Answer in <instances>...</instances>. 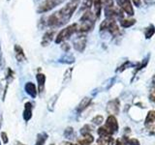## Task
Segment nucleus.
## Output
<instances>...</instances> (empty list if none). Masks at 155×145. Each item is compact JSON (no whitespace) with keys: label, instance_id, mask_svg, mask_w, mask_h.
Masks as SVG:
<instances>
[{"label":"nucleus","instance_id":"f257e3e1","mask_svg":"<svg viewBox=\"0 0 155 145\" xmlns=\"http://www.w3.org/2000/svg\"><path fill=\"white\" fill-rule=\"evenodd\" d=\"M81 1V0H70L59 11H56L55 13L51 14L50 17L47 18L46 25L52 29L66 25L69 22L77 8L79 7Z\"/></svg>","mask_w":155,"mask_h":145},{"label":"nucleus","instance_id":"f03ea898","mask_svg":"<svg viewBox=\"0 0 155 145\" xmlns=\"http://www.w3.org/2000/svg\"><path fill=\"white\" fill-rule=\"evenodd\" d=\"M96 17L93 12L90 10L84 13V14L80 18V22L78 23V33L85 34L88 31H90L92 28L94 27Z\"/></svg>","mask_w":155,"mask_h":145},{"label":"nucleus","instance_id":"7ed1b4c3","mask_svg":"<svg viewBox=\"0 0 155 145\" xmlns=\"http://www.w3.org/2000/svg\"><path fill=\"white\" fill-rule=\"evenodd\" d=\"M76 33H78V23L70 24V25H68L67 27L63 28L62 30L59 31V33H58L55 37L54 42L56 44H62L66 42L67 40H69V39Z\"/></svg>","mask_w":155,"mask_h":145},{"label":"nucleus","instance_id":"20e7f679","mask_svg":"<svg viewBox=\"0 0 155 145\" xmlns=\"http://www.w3.org/2000/svg\"><path fill=\"white\" fill-rule=\"evenodd\" d=\"M100 31H107L109 32L113 37H116L120 34L119 27L116 23L114 18H106L104 21H102L101 25H100Z\"/></svg>","mask_w":155,"mask_h":145},{"label":"nucleus","instance_id":"39448f33","mask_svg":"<svg viewBox=\"0 0 155 145\" xmlns=\"http://www.w3.org/2000/svg\"><path fill=\"white\" fill-rule=\"evenodd\" d=\"M65 0H45L40 6L38 7L37 12L39 14H44L47 12H50L51 10L54 9L55 7H57L58 5L62 4Z\"/></svg>","mask_w":155,"mask_h":145},{"label":"nucleus","instance_id":"423d86ee","mask_svg":"<svg viewBox=\"0 0 155 145\" xmlns=\"http://www.w3.org/2000/svg\"><path fill=\"white\" fill-rule=\"evenodd\" d=\"M104 127L109 130V133L113 135L114 134L117 133L118 130V123L117 120H116L115 116L114 115H110L106 120V124L104 125Z\"/></svg>","mask_w":155,"mask_h":145},{"label":"nucleus","instance_id":"0eeeda50","mask_svg":"<svg viewBox=\"0 0 155 145\" xmlns=\"http://www.w3.org/2000/svg\"><path fill=\"white\" fill-rule=\"evenodd\" d=\"M117 3L118 7L122 10L124 13H126L128 16L132 17L134 14V8L132 6V1L131 0H115Z\"/></svg>","mask_w":155,"mask_h":145},{"label":"nucleus","instance_id":"6e6552de","mask_svg":"<svg viewBox=\"0 0 155 145\" xmlns=\"http://www.w3.org/2000/svg\"><path fill=\"white\" fill-rule=\"evenodd\" d=\"M77 39L74 41V48L79 52H82L84 50L85 46H86V37L84 34L81 33H78Z\"/></svg>","mask_w":155,"mask_h":145},{"label":"nucleus","instance_id":"1a4fd4ad","mask_svg":"<svg viewBox=\"0 0 155 145\" xmlns=\"http://www.w3.org/2000/svg\"><path fill=\"white\" fill-rule=\"evenodd\" d=\"M119 101L117 99L110 101L107 105V111L110 115H117L119 113Z\"/></svg>","mask_w":155,"mask_h":145},{"label":"nucleus","instance_id":"9d476101","mask_svg":"<svg viewBox=\"0 0 155 145\" xmlns=\"http://www.w3.org/2000/svg\"><path fill=\"white\" fill-rule=\"evenodd\" d=\"M24 90H25L26 93L31 97V98L35 99L37 95H38V89L36 85L33 83V82L29 81V82H26V84L24 85Z\"/></svg>","mask_w":155,"mask_h":145},{"label":"nucleus","instance_id":"9b49d317","mask_svg":"<svg viewBox=\"0 0 155 145\" xmlns=\"http://www.w3.org/2000/svg\"><path fill=\"white\" fill-rule=\"evenodd\" d=\"M32 113H33V105L30 102H26L24 104V110H23V120L25 122H28L29 120L32 118Z\"/></svg>","mask_w":155,"mask_h":145},{"label":"nucleus","instance_id":"f8f14e48","mask_svg":"<svg viewBox=\"0 0 155 145\" xmlns=\"http://www.w3.org/2000/svg\"><path fill=\"white\" fill-rule=\"evenodd\" d=\"M54 36H55V31L54 30H48V31H47L45 34H44V36L42 38L41 45L43 47L48 46L53 41V38H54Z\"/></svg>","mask_w":155,"mask_h":145},{"label":"nucleus","instance_id":"ddd939ff","mask_svg":"<svg viewBox=\"0 0 155 145\" xmlns=\"http://www.w3.org/2000/svg\"><path fill=\"white\" fill-rule=\"evenodd\" d=\"M14 50H15V55H16V58L18 62L22 63L26 61V56L24 54V51L21 46L16 45L14 47Z\"/></svg>","mask_w":155,"mask_h":145},{"label":"nucleus","instance_id":"4468645a","mask_svg":"<svg viewBox=\"0 0 155 145\" xmlns=\"http://www.w3.org/2000/svg\"><path fill=\"white\" fill-rule=\"evenodd\" d=\"M94 141V137L92 134L82 135L79 139H77V142L75 145H91Z\"/></svg>","mask_w":155,"mask_h":145},{"label":"nucleus","instance_id":"2eb2a0df","mask_svg":"<svg viewBox=\"0 0 155 145\" xmlns=\"http://www.w3.org/2000/svg\"><path fill=\"white\" fill-rule=\"evenodd\" d=\"M36 79L38 82V92L42 94L45 91V83H46V76L44 74H37L36 75Z\"/></svg>","mask_w":155,"mask_h":145},{"label":"nucleus","instance_id":"dca6fc26","mask_svg":"<svg viewBox=\"0 0 155 145\" xmlns=\"http://www.w3.org/2000/svg\"><path fill=\"white\" fill-rule=\"evenodd\" d=\"M91 98H88V97H85V98H84L81 101V103L79 104V105L77 106V108H76V111L78 113H81L82 112L87 106H88L90 104H91Z\"/></svg>","mask_w":155,"mask_h":145},{"label":"nucleus","instance_id":"f3484780","mask_svg":"<svg viewBox=\"0 0 155 145\" xmlns=\"http://www.w3.org/2000/svg\"><path fill=\"white\" fill-rule=\"evenodd\" d=\"M93 9H94V14L96 18H100V14H101V11H102V8H103V2L102 0H93Z\"/></svg>","mask_w":155,"mask_h":145},{"label":"nucleus","instance_id":"a211bd4d","mask_svg":"<svg viewBox=\"0 0 155 145\" xmlns=\"http://www.w3.org/2000/svg\"><path fill=\"white\" fill-rule=\"evenodd\" d=\"M48 137V135L47 133H45V132L39 133L36 137V141L34 145H45Z\"/></svg>","mask_w":155,"mask_h":145},{"label":"nucleus","instance_id":"6ab92c4d","mask_svg":"<svg viewBox=\"0 0 155 145\" xmlns=\"http://www.w3.org/2000/svg\"><path fill=\"white\" fill-rule=\"evenodd\" d=\"M119 22H120V25L121 27H123V28H128V27H131V26H133L134 24L136 23V19L135 18H121L119 19Z\"/></svg>","mask_w":155,"mask_h":145},{"label":"nucleus","instance_id":"aec40b11","mask_svg":"<svg viewBox=\"0 0 155 145\" xmlns=\"http://www.w3.org/2000/svg\"><path fill=\"white\" fill-rule=\"evenodd\" d=\"M81 7H80V12H86L90 10L91 6L93 5V0H81Z\"/></svg>","mask_w":155,"mask_h":145},{"label":"nucleus","instance_id":"412c9836","mask_svg":"<svg viewBox=\"0 0 155 145\" xmlns=\"http://www.w3.org/2000/svg\"><path fill=\"white\" fill-rule=\"evenodd\" d=\"M155 122V110H150L145 118V125H151Z\"/></svg>","mask_w":155,"mask_h":145},{"label":"nucleus","instance_id":"4be33fe9","mask_svg":"<svg viewBox=\"0 0 155 145\" xmlns=\"http://www.w3.org/2000/svg\"><path fill=\"white\" fill-rule=\"evenodd\" d=\"M59 97V94H55L53 97H51V100L48 102V108L50 111H53V108H54L55 103L57 102V98Z\"/></svg>","mask_w":155,"mask_h":145},{"label":"nucleus","instance_id":"5701e85b","mask_svg":"<svg viewBox=\"0 0 155 145\" xmlns=\"http://www.w3.org/2000/svg\"><path fill=\"white\" fill-rule=\"evenodd\" d=\"M155 33V27L153 24H150V25L147 28V30H145V38L147 39H150Z\"/></svg>","mask_w":155,"mask_h":145},{"label":"nucleus","instance_id":"b1692460","mask_svg":"<svg viewBox=\"0 0 155 145\" xmlns=\"http://www.w3.org/2000/svg\"><path fill=\"white\" fill-rule=\"evenodd\" d=\"M64 137L68 139H71L75 137V132L72 127H67L64 130Z\"/></svg>","mask_w":155,"mask_h":145},{"label":"nucleus","instance_id":"393cba45","mask_svg":"<svg viewBox=\"0 0 155 145\" xmlns=\"http://www.w3.org/2000/svg\"><path fill=\"white\" fill-rule=\"evenodd\" d=\"M97 133H98V134H99V137H109V135H111L110 133H109V130H107L104 126L103 127H100L99 129H98V130H97Z\"/></svg>","mask_w":155,"mask_h":145},{"label":"nucleus","instance_id":"a878e982","mask_svg":"<svg viewBox=\"0 0 155 145\" xmlns=\"http://www.w3.org/2000/svg\"><path fill=\"white\" fill-rule=\"evenodd\" d=\"M91 132H92V127L90 125H84V127L81 129V134L82 135L91 134Z\"/></svg>","mask_w":155,"mask_h":145},{"label":"nucleus","instance_id":"bb28decb","mask_svg":"<svg viewBox=\"0 0 155 145\" xmlns=\"http://www.w3.org/2000/svg\"><path fill=\"white\" fill-rule=\"evenodd\" d=\"M103 122H104V117L102 115H96L92 119V123L94 125H101Z\"/></svg>","mask_w":155,"mask_h":145},{"label":"nucleus","instance_id":"cd10ccee","mask_svg":"<svg viewBox=\"0 0 155 145\" xmlns=\"http://www.w3.org/2000/svg\"><path fill=\"white\" fill-rule=\"evenodd\" d=\"M126 139V143H127L128 145H140V141L138 139L136 138H127L125 137Z\"/></svg>","mask_w":155,"mask_h":145},{"label":"nucleus","instance_id":"c85d7f7f","mask_svg":"<svg viewBox=\"0 0 155 145\" xmlns=\"http://www.w3.org/2000/svg\"><path fill=\"white\" fill-rule=\"evenodd\" d=\"M1 139H2V141L4 144H7L9 142V138H8V135L7 134L5 133V132H2L1 133Z\"/></svg>","mask_w":155,"mask_h":145},{"label":"nucleus","instance_id":"c756f323","mask_svg":"<svg viewBox=\"0 0 155 145\" xmlns=\"http://www.w3.org/2000/svg\"><path fill=\"white\" fill-rule=\"evenodd\" d=\"M61 47H62V50H64L65 52H67V51H69V50H70V45L68 43L64 42V43H62Z\"/></svg>","mask_w":155,"mask_h":145},{"label":"nucleus","instance_id":"7c9ffc66","mask_svg":"<svg viewBox=\"0 0 155 145\" xmlns=\"http://www.w3.org/2000/svg\"><path fill=\"white\" fill-rule=\"evenodd\" d=\"M148 127V130H149V133L155 135V124H151V125H148L147 126Z\"/></svg>","mask_w":155,"mask_h":145},{"label":"nucleus","instance_id":"2f4dec72","mask_svg":"<svg viewBox=\"0 0 155 145\" xmlns=\"http://www.w3.org/2000/svg\"><path fill=\"white\" fill-rule=\"evenodd\" d=\"M149 99L151 102H153V103H155V88L151 90V92H150V95H149Z\"/></svg>","mask_w":155,"mask_h":145},{"label":"nucleus","instance_id":"473e14b6","mask_svg":"<svg viewBox=\"0 0 155 145\" xmlns=\"http://www.w3.org/2000/svg\"><path fill=\"white\" fill-rule=\"evenodd\" d=\"M132 2L136 7H140L142 5V0H132Z\"/></svg>","mask_w":155,"mask_h":145},{"label":"nucleus","instance_id":"72a5a7b5","mask_svg":"<svg viewBox=\"0 0 155 145\" xmlns=\"http://www.w3.org/2000/svg\"><path fill=\"white\" fill-rule=\"evenodd\" d=\"M59 145H75L74 143H72V142H70V141H63V142H61Z\"/></svg>","mask_w":155,"mask_h":145},{"label":"nucleus","instance_id":"f704fd0d","mask_svg":"<svg viewBox=\"0 0 155 145\" xmlns=\"http://www.w3.org/2000/svg\"><path fill=\"white\" fill-rule=\"evenodd\" d=\"M115 145H124V143L121 141V140H116V142H115Z\"/></svg>","mask_w":155,"mask_h":145},{"label":"nucleus","instance_id":"c9c22d12","mask_svg":"<svg viewBox=\"0 0 155 145\" xmlns=\"http://www.w3.org/2000/svg\"><path fill=\"white\" fill-rule=\"evenodd\" d=\"M2 125V114H1V111H0V127Z\"/></svg>","mask_w":155,"mask_h":145},{"label":"nucleus","instance_id":"e433bc0d","mask_svg":"<svg viewBox=\"0 0 155 145\" xmlns=\"http://www.w3.org/2000/svg\"><path fill=\"white\" fill-rule=\"evenodd\" d=\"M153 0H144V2L147 3V4H150V3H152Z\"/></svg>","mask_w":155,"mask_h":145},{"label":"nucleus","instance_id":"4c0bfd02","mask_svg":"<svg viewBox=\"0 0 155 145\" xmlns=\"http://www.w3.org/2000/svg\"><path fill=\"white\" fill-rule=\"evenodd\" d=\"M16 145H25V144H23V143L21 142V141H17V142H16Z\"/></svg>","mask_w":155,"mask_h":145},{"label":"nucleus","instance_id":"58836bf2","mask_svg":"<svg viewBox=\"0 0 155 145\" xmlns=\"http://www.w3.org/2000/svg\"><path fill=\"white\" fill-rule=\"evenodd\" d=\"M96 145H104L103 143H101V142H99V141H97V144Z\"/></svg>","mask_w":155,"mask_h":145},{"label":"nucleus","instance_id":"ea45409f","mask_svg":"<svg viewBox=\"0 0 155 145\" xmlns=\"http://www.w3.org/2000/svg\"><path fill=\"white\" fill-rule=\"evenodd\" d=\"M51 145H55V144H51Z\"/></svg>","mask_w":155,"mask_h":145},{"label":"nucleus","instance_id":"a19ab883","mask_svg":"<svg viewBox=\"0 0 155 145\" xmlns=\"http://www.w3.org/2000/svg\"><path fill=\"white\" fill-rule=\"evenodd\" d=\"M0 145H1V143H0Z\"/></svg>","mask_w":155,"mask_h":145}]
</instances>
